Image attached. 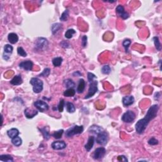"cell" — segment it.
<instances>
[{"instance_id": "29", "label": "cell", "mask_w": 162, "mask_h": 162, "mask_svg": "<svg viewBox=\"0 0 162 162\" xmlns=\"http://www.w3.org/2000/svg\"><path fill=\"white\" fill-rule=\"evenodd\" d=\"M153 41H154V46L156 47V49H157L158 51H160L161 50V43H160V41H159V38L158 36H155L153 38Z\"/></svg>"}, {"instance_id": "37", "label": "cell", "mask_w": 162, "mask_h": 162, "mask_svg": "<svg viewBox=\"0 0 162 162\" xmlns=\"http://www.w3.org/2000/svg\"><path fill=\"white\" fill-rule=\"evenodd\" d=\"M50 72H51V70L49 68H46L45 70L42 71V72L39 75V77H48L49 76Z\"/></svg>"}, {"instance_id": "9", "label": "cell", "mask_w": 162, "mask_h": 162, "mask_svg": "<svg viewBox=\"0 0 162 162\" xmlns=\"http://www.w3.org/2000/svg\"><path fill=\"white\" fill-rule=\"evenodd\" d=\"M106 154V149L103 147H100L95 149L93 154V158L95 160H101Z\"/></svg>"}, {"instance_id": "14", "label": "cell", "mask_w": 162, "mask_h": 162, "mask_svg": "<svg viewBox=\"0 0 162 162\" xmlns=\"http://www.w3.org/2000/svg\"><path fill=\"white\" fill-rule=\"evenodd\" d=\"M24 113L27 119H32L33 117H34L36 115H38V110H32L31 108H27L25 110Z\"/></svg>"}, {"instance_id": "1", "label": "cell", "mask_w": 162, "mask_h": 162, "mask_svg": "<svg viewBox=\"0 0 162 162\" xmlns=\"http://www.w3.org/2000/svg\"><path fill=\"white\" fill-rule=\"evenodd\" d=\"M158 110L159 107L158 104H153L149 108L144 118L139 120L135 124V130L137 133L139 134H143L150 121L157 117Z\"/></svg>"}, {"instance_id": "16", "label": "cell", "mask_w": 162, "mask_h": 162, "mask_svg": "<svg viewBox=\"0 0 162 162\" xmlns=\"http://www.w3.org/2000/svg\"><path fill=\"white\" fill-rule=\"evenodd\" d=\"M95 138L94 136H89V139H88V142H87L86 145H85V149H86L87 151H90L91 149L93 147L94 144H95Z\"/></svg>"}, {"instance_id": "43", "label": "cell", "mask_w": 162, "mask_h": 162, "mask_svg": "<svg viewBox=\"0 0 162 162\" xmlns=\"http://www.w3.org/2000/svg\"><path fill=\"white\" fill-rule=\"evenodd\" d=\"M64 41V45H63V44H61V43H60V45H61V47H63V48H68L69 47V44L68 43V42H67V41Z\"/></svg>"}, {"instance_id": "13", "label": "cell", "mask_w": 162, "mask_h": 162, "mask_svg": "<svg viewBox=\"0 0 162 162\" xmlns=\"http://www.w3.org/2000/svg\"><path fill=\"white\" fill-rule=\"evenodd\" d=\"M134 102V98L132 96H127L123 97L122 99V103L125 107H129L132 105Z\"/></svg>"}, {"instance_id": "36", "label": "cell", "mask_w": 162, "mask_h": 162, "mask_svg": "<svg viewBox=\"0 0 162 162\" xmlns=\"http://www.w3.org/2000/svg\"><path fill=\"white\" fill-rule=\"evenodd\" d=\"M130 44L131 41L130 39H125V40L123 41V42H122V45H123V46L124 47L126 52H128V48H129Z\"/></svg>"}, {"instance_id": "12", "label": "cell", "mask_w": 162, "mask_h": 162, "mask_svg": "<svg viewBox=\"0 0 162 162\" xmlns=\"http://www.w3.org/2000/svg\"><path fill=\"white\" fill-rule=\"evenodd\" d=\"M33 66V63L30 60H27V61H22V62H21L19 64L20 68H22L24 69L25 70H27V71H30V70H32Z\"/></svg>"}, {"instance_id": "38", "label": "cell", "mask_w": 162, "mask_h": 162, "mask_svg": "<svg viewBox=\"0 0 162 162\" xmlns=\"http://www.w3.org/2000/svg\"><path fill=\"white\" fill-rule=\"evenodd\" d=\"M64 106H65V101L63 99H61L60 101V103H59L58 106V111L60 112H63V109H64Z\"/></svg>"}, {"instance_id": "26", "label": "cell", "mask_w": 162, "mask_h": 162, "mask_svg": "<svg viewBox=\"0 0 162 162\" xmlns=\"http://www.w3.org/2000/svg\"><path fill=\"white\" fill-rule=\"evenodd\" d=\"M66 108H67V110L68 113H74L76 111V107L71 102H67L66 103Z\"/></svg>"}, {"instance_id": "11", "label": "cell", "mask_w": 162, "mask_h": 162, "mask_svg": "<svg viewBox=\"0 0 162 162\" xmlns=\"http://www.w3.org/2000/svg\"><path fill=\"white\" fill-rule=\"evenodd\" d=\"M67 147V144L63 141H54L51 144V148L54 150H61Z\"/></svg>"}, {"instance_id": "10", "label": "cell", "mask_w": 162, "mask_h": 162, "mask_svg": "<svg viewBox=\"0 0 162 162\" xmlns=\"http://www.w3.org/2000/svg\"><path fill=\"white\" fill-rule=\"evenodd\" d=\"M116 12H117L118 15H119L122 18H123V20H126V19L128 18L129 17V14L125 11L124 7L120 5H118L117 8H116Z\"/></svg>"}, {"instance_id": "24", "label": "cell", "mask_w": 162, "mask_h": 162, "mask_svg": "<svg viewBox=\"0 0 162 162\" xmlns=\"http://www.w3.org/2000/svg\"><path fill=\"white\" fill-rule=\"evenodd\" d=\"M75 95H76V90L73 89V88L67 89L63 93V95L65 97H73Z\"/></svg>"}, {"instance_id": "44", "label": "cell", "mask_w": 162, "mask_h": 162, "mask_svg": "<svg viewBox=\"0 0 162 162\" xmlns=\"http://www.w3.org/2000/svg\"><path fill=\"white\" fill-rule=\"evenodd\" d=\"M160 97V92H156L155 95H154V99H158Z\"/></svg>"}, {"instance_id": "42", "label": "cell", "mask_w": 162, "mask_h": 162, "mask_svg": "<svg viewBox=\"0 0 162 162\" xmlns=\"http://www.w3.org/2000/svg\"><path fill=\"white\" fill-rule=\"evenodd\" d=\"M88 37L86 36H84L82 38V46L83 47H86L88 43Z\"/></svg>"}, {"instance_id": "39", "label": "cell", "mask_w": 162, "mask_h": 162, "mask_svg": "<svg viewBox=\"0 0 162 162\" xmlns=\"http://www.w3.org/2000/svg\"><path fill=\"white\" fill-rule=\"evenodd\" d=\"M148 144L151 146L157 145V144H158V141L157 139H155L154 138H151V139L148 141Z\"/></svg>"}, {"instance_id": "34", "label": "cell", "mask_w": 162, "mask_h": 162, "mask_svg": "<svg viewBox=\"0 0 162 162\" xmlns=\"http://www.w3.org/2000/svg\"><path fill=\"white\" fill-rule=\"evenodd\" d=\"M17 53H18V54L20 56H21V57H26L27 56V53H26V51L23 49L22 47H18V48H17Z\"/></svg>"}, {"instance_id": "3", "label": "cell", "mask_w": 162, "mask_h": 162, "mask_svg": "<svg viewBox=\"0 0 162 162\" xmlns=\"http://www.w3.org/2000/svg\"><path fill=\"white\" fill-rule=\"evenodd\" d=\"M84 131V127L82 126H74L66 131L65 136L67 138H71L77 134H80Z\"/></svg>"}, {"instance_id": "17", "label": "cell", "mask_w": 162, "mask_h": 162, "mask_svg": "<svg viewBox=\"0 0 162 162\" xmlns=\"http://www.w3.org/2000/svg\"><path fill=\"white\" fill-rule=\"evenodd\" d=\"M85 88H86V82L83 79H80L79 80V84H78L77 89V91L78 93L80 94L82 93L84 91Z\"/></svg>"}, {"instance_id": "2", "label": "cell", "mask_w": 162, "mask_h": 162, "mask_svg": "<svg viewBox=\"0 0 162 162\" xmlns=\"http://www.w3.org/2000/svg\"><path fill=\"white\" fill-rule=\"evenodd\" d=\"M30 83L33 86V91L35 93H40L43 89V82L39 78H32L30 80Z\"/></svg>"}, {"instance_id": "22", "label": "cell", "mask_w": 162, "mask_h": 162, "mask_svg": "<svg viewBox=\"0 0 162 162\" xmlns=\"http://www.w3.org/2000/svg\"><path fill=\"white\" fill-rule=\"evenodd\" d=\"M62 27V25L60 23H53L51 26V31L53 34H55L57 32L59 31L60 29Z\"/></svg>"}, {"instance_id": "40", "label": "cell", "mask_w": 162, "mask_h": 162, "mask_svg": "<svg viewBox=\"0 0 162 162\" xmlns=\"http://www.w3.org/2000/svg\"><path fill=\"white\" fill-rule=\"evenodd\" d=\"M96 76L95 74H93L92 73H91V72H88V80H89V82H92L94 80V79H96Z\"/></svg>"}, {"instance_id": "28", "label": "cell", "mask_w": 162, "mask_h": 162, "mask_svg": "<svg viewBox=\"0 0 162 162\" xmlns=\"http://www.w3.org/2000/svg\"><path fill=\"white\" fill-rule=\"evenodd\" d=\"M63 61V58L61 57H56L53 59L52 62L54 67H60Z\"/></svg>"}, {"instance_id": "23", "label": "cell", "mask_w": 162, "mask_h": 162, "mask_svg": "<svg viewBox=\"0 0 162 162\" xmlns=\"http://www.w3.org/2000/svg\"><path fill=\"white\" fill-rule=\"evenodd\" d=\"M11 142H12V144H14V146H15L17 147H18L20 146H21L22 144V139L20 138V137L17 136L15 137V138L11 139Z\"/></svg>"}, {"instance_id": "21", "label": "cell", "mask_w": 162, "mask_h": 162, "mask_svg": "<svg viewBox=\"0 0 162 162\" xmlns=\"http://www.w3.org/2000/svg\"><path fill=\"white\" fill-rule=\"evenodd\" d=\"M0 160L5 162H12L14 161V158L9 154H2L0 156Z\"/></svg>"}, {"instance_id": "25", "label": "cell", "mask_w": 162, "mask_h": 162, "mask_svg": "<svg viewBox=\"0 0 162 162\" xmlns=\"http://www.w3.org/2000/svg\"><path fill=\"white\" fill-rule=\"evenodd\" d=\"M64 85L65 87L67 88V89H70V88H73L75 87V83L73 82V80L70 79H66L64 80Z\"/></svg>"}, {"instance_id": "15", "label": "cell", "mask_w": 162, "mask_h": 162, "mask_svg": "<svg viewBox=\"0 0 162 162\" xmlns=\"http://www.w3.org/2000/svg\"><path fill=\"white\" fill-rule=\"evenodd\" d=\"M23 83V80L22 79V77L20 75L14 76V77L10 80V84L14 86H19Z\"/></svg>"}, {"instance_id": "33", "label": "cell", "mask_w": 162, "mask_h": 162, "mask_svg": "<svg viewBox=\"0 0 162 162\" xmlns=\"http://www.w3.org/2000/svg\"><path fill=\"white\" fill-rule=\"evenodd\" d=\"M68 15H69L68 10H65V11L63 12V14H61V17H60V20H61V21H66V20L68 19Z\"/></svg>"}, {"instance_id": "41", "label": "cell", "mask_w": 162, "mask_h": 162, "mask_svg": "<svg viewBox=\"0 0 162 162\" xmlns=\"http://www.w3.org/2000/svg\"><path fill=\"white\" fill-rule=\"evenodd\" d=\"M117 160L119 161H125V162L128 161L127 158V157L124 155L119 156V157H117Z\"/></svg>"}, {"instance_id": "31", "label": "cell", "mask_w": 162, "mask_h": 162, "mask_svg": "<svg viewBox=\"0 0 162 162\" xmlns=\"http://www.w3.org/2000/svg\"><path fill=\"white\" fill-rule=\"evenodd\" d=\"M76 33V32L74 29H70L66 31L65 34V37L67 39H71L72 37H73V34H75Z\"/></svg>"}, {"instance_id": "20", "label": "cell", "mask_w": 162, "mask_h": 162, "mask_svg": "<svg viewBox=\"0 0 162 162\" xmlns=\"http://www.w3.org/2000/svg\"><path fill=\"white\" fill-rule=\"evenodd\" d=\"M8 41L11 44H15L18 42V37L17 36V34L15 33H10L8 36Z\"/></svg>"}, {"instance_id": "6", "label": "cell", "mask_w": 162, "mask_h": 162, "mask_svg": "<svg viewBox=\"0 0 162 162\" xmlns=\"http://www.w3.org/2000/svg\"><path fill=\"white\" fill-rule=\"evenodd\" d=\"M48 46V41L46 38H39L36 41L35 46L36 49L38 50H42L45 49Z\"/></svg>"}, {"instance_id": "19", "label": "cell", "mask_w": 162, "mask_h": 162, "mask_svg": "<svg viewBox=\"0 0 162 162\" xmlns=\"http://www.w3.org/2000/svg\"><path fill=\"white\" fill-rule=\"evenodd\" d=\"M19 134H20L19 130L17 129H15V128H12V129L7 131V134L11 139H13V138L18 136Z\"/></svg>"}, {"instance_id": "8", "label": "cell", "mask_w": 162, "mask_h": 162, "mask_svg": "<svg viewBox=\"0 0 162 162\" xmlns=\"http://www.w3.org/2000/svg\"><path fill=\"white\" fill-rule=\"evenodd\" d=\"M34 105L41 112H45L49 109L48 104L42 100H38L35 101L34 103Z\"/></svg>"}, {"instance_id": "27", "label": "cell", "mask_w": 162, "mask_h": 162, "mask_svg": "<svg viewBox=\"0 0 162 162\" xmlns=\"http://www.w3.org/2000/svg\"><path fill=\"white\" fill-rule=\"evenodd\" d=\"M13 50H14V48L12 47V46L10 45H6L4 47V54L3 55H7V54H11L12 53Z\"/></svg>"}, {"instance_id": "5", "label": "cell", "mask_w": 162, "mask_h": 162, "mask_svg": "<svg viewBox=\"0 0 162 162\" xmlns=\"http://www.w3.org/2000/svg\"><path fill=\"white\" fill-rule=\"evenodd\" d=\"M97 91H98V82L96 80H93L90 82L88 93L86 95L84 99H89L92 97L96 93Z\"/></svg>"}, {"instance_id": "7", "label": "cell", "mask_w": 162, "mask_h": 162, "mask_svg": "<svg viewBox=\"0 0 162 162\" xmlns=\"http://www.w3.org/2000/svg\"><path fill=\"white\" fill-rule=\"evenodd\" d=\"M135 114L134 111L131 110H128L127 112L122 115V120L126 123H131L135 120Z\"/></svg>"}, {"instance_id": "45", "label": "cell", "mask_w": 162, "mask_h": 162, "mask_svg": "<svg viewBox=\"0 0 162 162\" xmlns=\"http://www.w3.org/2000/svg\"><path fill=\"white\" fill-rule=\"evenodd\" d=\"M161 60H160V61H159V63H160V70H161Z\"/></svg>"}, {"instance_id": "18", "label": "cell", "mask_w": 162, "mask_h": 162, "mask_svg": "<svg viewBox=\"0 0 162 162\" xmlns=\"http://www.w3.org/2000/svg\"><path fill=\"white\" fill-rule=\"evenodd\" d=\"M103 130V129L101 127L98 126H92L90 127V128L89 129V132L91 133L94 134H98L99 132H101V131Z\"/></svg>"}, {"instance_id": "4", "label": "cell", "mask_w": 162, "mask_h": 162, "mask_svg": "<svg viewBox=\"0 0 162 162\" xmlns=\"http://www.w3.org/2000/svg\"><path fill=\"white\" fill-rule=\"evenodd\" d=\"M97 143L101 146H104L107 144L108 141V134L106 131H101L98 134H97V138L96 139Z\"/></svg>"}, {"instance_id": "32", "label": "cell", "mask_w": 162, "mask_h": 162, "mask_svg": "<svg viewBox=\"0 0 162 162\" xmlns=\"http://www.w3.org/2000/svg\"><path fill=\"white\" fill-rule=\"evenodd\" d=\"M63 132H64V130H63V129L59 130L58 131H56V132H54V133L53 134L52 136H53L54 138H55V139H60V138H61V136H62Z\"/></svg>"}, {"instance_id": "30", "label": "cell", "mask_w": 162, "mask_h": 162, "mask_svg": "<svg viewBox=\"0 0 162 162\" xmlns=\"http://www.w3.org/2000/svg\"><path fill=\"white\" fill-rule=\"evenodd\" d=\"M47 129H48L47 127H44V128H42V129H39V130H40L41 133H42V135H43L45 139L46 140H48L50 138L51 135H50L49 131L47 130Z\"/></svg>"}, {"instance_id": "35", "label": "cell", "mask_w": 162, "mask_h": 162, "mask_svg": "<svg viewBox=\"0 0 162 162\" xmlns=\"http://www.w3.org/2000/svg\"><path fill=\"white\" fill-rule=\"evenodd\" d=\"M101 72L103 74H109L111 72V68L109 65H104L101 68Z\"/></svg>"}]
</instances>
